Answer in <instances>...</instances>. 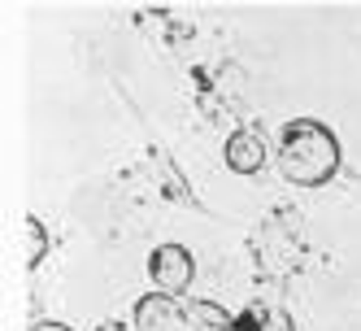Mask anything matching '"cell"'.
<instances>
[{
  "label": "cell",
  "instance_id": "7",
  "mask_svg": "<svg viewBox=\"0 0 361 331\" xmlns=\"http://www.w3.org/2000/svg\"><path fill=\"white\" fill-rule=\"evenodd\" d=\"M100 331H126V327H118V323H114V327H100Z\"/></svg>",
  "mask_w": 361,
  "mask_h": 331
},
{
  "label": "cell",
  "instance_id": "3",
  "mask_svg": "<svg viewBox=\"0 0 361 331\" xmlns=\"http://www.w3.org/2000/svg\"><path fill=\"white\" fill-rule=\"evenodd\" d=\"M135 327H140V331H196V323L188 318V305L170 301L166 292H152V296L140 301Z\"/></svg>",
  "mask_w": 361,
  "mask_h": 331
},
{
  "label": "cell",
  "instance_id": "5",
  "mask_svg": "<svg viewBox=\"0 0 361 331\" xmlns=\"http://www.w3.org/2000/svg\"><path fill=\"white\" fill-rule=\"evenodd\" d=\"M188 318L196 323V331L200 327H231V314L218 310V305H204V301H188Z\"/></svg>",
  "mask_w": 361,
  "mask_h": 331
},
{
  "label": "cell",
  "instance_id": "2",
  "mask_svg": "<svg viewBox=\"0 0 361 331\" xmlns=\"http://www.w3.org/2000/svg\"><path fill=\"white\" fill-rule=\"evenodd\" d=\"M148 270H152L157 292L178 296V292H188V284H192V253L183 244H161V248H152Z\"/></svg>",
  "mask_w": 361,
  "mask_h": 331
},
{
  "label": "cell",
  "instance_id": "4",
  "mask_svg": "<svg viewBox=\"0 0 361 331\" xmlns=\"http://www.w3.org/2000/svg\"><path fill=\"white\" fill-rule=\"evenodd\" d=\"M226 166L235 174H257L266 166V144L257 131H235L226 140Z\"/></svg>",
  "mask_w": 361,
  "mask_h": 331
},
{
  "label": "cell",
  "instance_id": "1",
  "mask_svg": "<svg viewBox=\"0 0 361 331\" xmlns=\"http://www.w3.org/2000/svg\"><path fill=\"white\" fill-rule=\"evenodd\" d=\"M279 170L288 183L322 188L340 170V140H335V131L314 118L288 122L283 126V144H279Z\"/></svg>",
  "mask_w": 361,
  "mask_h": 331
},
{
  "label": "cell",
  "instance_id": "6",
  "mask_svg": "<svg viewBox=\"0 0 361 331\" xmlns=\"http://www.w3.org/2000/svg\"><path fill=\"white\" fill-rule=\"evenodd\" d=\"M35 331H66V327H57V323H44V327H35Z\"/></svg>",
  "mask_w": 361,
  "mask_h": 331
}]
</instances>
